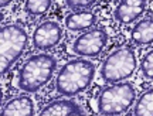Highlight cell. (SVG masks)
Wrapping results in <instances>:
<instances>
[{"label": "cell", "mask_w": 153, "mask_h": 116, "mask_svg": "<svg viewBox=\"0 0 153 116\" xmlns=\"http://www.w3.org/2000/svg\"><path fill=\"white\" fill-rule=\"evenodd\" d=\"M95 77V65L85 58L68 61L55 79V89L62 96H75L91 85Z\"/></svg>", "instance_id": "1"}, {"label": "cell", "mask_w": 153, "mask_h": 116, "mask_svg": "<svg viewBox=\"0 0 153 116\" xmlns=\"http://www.w3.org/2000/svg\"><path fill=\"white\" fill-rule=\"evenodd\" d=\"M57 68V60L50 54H37L30 57L19 71L17 86L20 91L33 94L51 81Z\"/></svg>", "instance_id": "2"}, {"label": "cell", "mask_w": 153, "mask_h": 116, "mask_svg": "<svg viewBox=\"0 0 153 116\" xmlns=\"http://www.w3.org/2000/svg\"><path fill=\"white\" fill-rule=\"evenodd\" d=\"M28 43L26 30L19 24H9L0 28V75L11 68Z\"/></svg>", "instance_id": "3"}, {"label": "cell", "mask_w": 153, "mask_h": 116, "mask_svg": "<svg viewBox=\"0 0 153 116\" xmlns=\"http://www.w3.org/2000/svg\"><path fill=\"white\" fill-rule=\"evenodd\" d=\"M136 99L135 88L129 82H116L105 88L98 98V112L101 115H122Z\"/></svg>", "instance_id": "4"}, {"label": "cell", "mask_w": 153, "mask_h": 116, "mask_svg": "<svg viewBox=\"0 0 153 116\" xmlns=\"http://www.w3.org/2000/svg\"><path fill=\"white\" fill-rule=\"evenodd\" d=\"M136 64V55L133 48L131 47L116 48L104 61L101 68V77L108 83L122 82L123 79H128L133 75Z\"/></svg>", "instance_id": "5"}, {"label": "cell", "mask_w": 153, "mask_h": 116, "mask_svg": "<svg viewBox=\"0 0 153 116\" xmlns=\"http://www.w3.org/2000/svg\"><path fill=\"white\" fill-rule=\"evenodd\" d=\"M108 43V34L102 28H94L76 37L72 51L79 57H97L104 51Z\"/></svg>", "instance_id": "6"}, {"label": "cell", "mask_w": 153, "mask_h": 116, "mask_svg": "<svg viewBox=\"0 0 153 116\" xmlns=\"http://www.w3.org/2000/svg\"><path fill=\"white\" fill-rule=\"evenodd\" d=\"M62 30L57 21H47L38 24L33 33V44L37 50H50L61 41Z\"/></svg>", "instance_id": "7"}, {"label": "cell", "mask_w": 153, "mask_h": 116, "mask_svg": "<svg viewBox=\"0 0 153 116\" xmlns=\"http://www.w3.org/2000/svg\"><path fill=\"white\" fill-rule=\"evenodd\" d=\"M145 9V0H122L115 9V18L122 24H129L142 16Z\"/></svg>", "instance_id": "8"}, {"label": "cell", "mask_w": 153, "mask_h": 116, "mask_svg": "<svg viewBox=\"0 0 153 116\" xmlns=\"http://www.w3.org/2000/svg\"><path fill=\"white\" fill-rule=\"evenodd\" d=\"M41 116H70V115H85L81 106L74 100L58 99L48 103L41 109Z\"/></svg>", "instance_id": "9"}, {"label": "cell", "mask_w": 153, "mask_h": 116, "mask_svg": "<svg viewBox=\"0 0 153 116\" xmlns=\"http://www.w3.org/2000/svg\"><path fill=\"white\" fill-rule=\"evenodd\" d=\"M3 116H30L34 115V103L30 96L22 95L10 99L1 109Z\"/></svg>", "instance_id": "10"}, {"label": "cell", "mask_w": 153, "mask_h": 116, "mask_svg": "<svg viewBox=\"0 0 153 116\" xmlns=\"http://www.w3.org/2000/svg\"><path fill=\"white\" fill-rule=\"evenodd\" d=\"M95 21H97V14L94 11H74L65 17V27L71 31H84L92 27Z\"/></svg>", "instance_id": "11"}, {"label": "cell", "mask_w": 153, "mask_h": 116, "mask_svg": "<svg viewBox=\"0 0 153 116\" xmlns=\"http://www.w3.org/2000/svg\"><path fill=\"white\" fill-rule=\"evenodd\" d=\"M132 40L135 44L148 45L153 43V18H145L136 23L132 30Z\"/></svg>", "instance_id": "12"}, {"label": "cell", "mask_w": 153, "mask_h": 116, "mask_svg": "<svg viewBox=\"0 0 153 116\" xmlns=\"http://www.w3.org/2000/svg\"><path fill=\"white\" fill-rule=\"evenodd\" d=\"M133 115L136 116H153V88L143 92L137 99Z\"/></svg>", "instance_id": "13"}, {"label": "cell", "mask_w": 153, "mask_h": 116, "mask_svg": "<svg viewBox=\"0 0 153 116\" xmlns=\"http://www.w3.org/2000/svg\"><path fill=\"white\" fill-rule=\"evenodd\" d=\"M51 3L53 0H26L24 10L31 16H41L50 10Z\"/></svg>", "instance_id": "14"}, {"label": "cell", "mask_w": 153, "mask_h": 116, "mask_svg": "<svg viewBox=\"0 0 153 116\" xmlns=\"http://www.w3.org/2000/svg\"><path fill=\"white\" fill-rule=\"evenodd\" d=\"M143 75L148 79H153V50L149 51L146 55L143 57L142 64H140Z\"/></svg>", "instance_id": "15"}, {"label": "cell", "mask_w": 153, "mask_h": 116, "mask_svg": "<svg viewBox=\"0 0 153 116\" xmlns=\"http://www.w3.org/2000/svg\"><path fill=\"white\" fill-rule=\"evenodd\" d=\"M67 6L72 10H79V9H88L92 4H95L98 0H65Z\"/></svg>", "instance_id": "16"}, {"label": "cell", "mask_w": 153, "mask_h": 116, "mask_svg": "<svg viewBox=\"0 0 153 116\" xmlns=\"http://www.w3.org/2000/svg\"><path fill=\"white\" fill-rule=\"evenodd\" d=\"M13 1V0H0V9L1 7H6V6H9Z\"/></svg>", "instance_id": "17"}, {"label": "cell", "mask_w": 153, "mask_h": 116, "mask_svg": "<svg viewBox=\"0 0 153 116\" xmlns=\"http://www.w3.org/2000/svg\"><path fill=\"white\" fill-rule=\"evenodd\" d=\"M1 99H3V91H1V86H0V103H1Z\"/></svg>", "instance_id": "18"}, {"label": "cell", "mask_w": 153, "mask_h": 116, "mask_svg": "<svg viewBox=\"0 0 153 116\" xmlns=\"http://www.w3.org/2000/svg\"><path fill=\"white\" fill-rule=\"evenodd\" d=\"M3 18H4V14H3V13H1V11H0V23L3 21Z\"/></svg>", "instance_id": "19"}]
</instances>
